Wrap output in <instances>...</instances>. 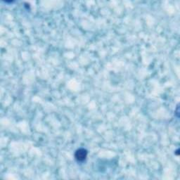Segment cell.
Returning <instances> with one entry per match:
<instances>
[{
	"instance_id": "1",
	"label": "cell",
	"mask_w": 180,
	"mask_h": 180,
	"mask_svg": "<svg viewBox=\"0 0 180 180\" xmlns=\"http://www.w3.org/2000/svg\"><path fill=\"white\" fill-rule=\"evenodd\" d=\"M87 155V151L84 148H80L77 150L76 154H75V158L78 161H83L85 160Z\"/></svg>"
}]
</instances>
